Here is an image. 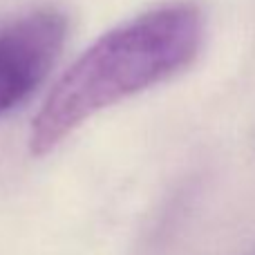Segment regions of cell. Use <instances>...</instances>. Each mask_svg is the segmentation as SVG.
Wrapping results in <instances>:
<instances>
[{
    "label": "cell",
    "mask_w": 255,
    "mask_h": 255,
    "mask_svg": "<svg viewBox=\"0 0 255 255\" xmlns=\"http://www.w3.org/2000/svg\"><path fill=\"white\" fill-rule=\"evenodd\" d=\"M67 36V18L43 7L0 31V115L22 103L49 74Z\"/></svg>",
    "instance_id": "obj_2"
},
{
    "label": "cell",
    "mask_w": 255,
    "mask_h": 255,
    "mask_svg": "<svg viewBox=\"0 0 255 255\" xmlns=\"http://www.w3.org/2000/svg\"><path fill=\"white\" fill-rule=\"evenodd\" d=\"M202 40L204 18L193 2L161 4L106 31L67 67L36 112L31 154L52 152L97 112L179 74Z\"/></svg>",
    "instance_id": "obj_1"
}]
</instances>
